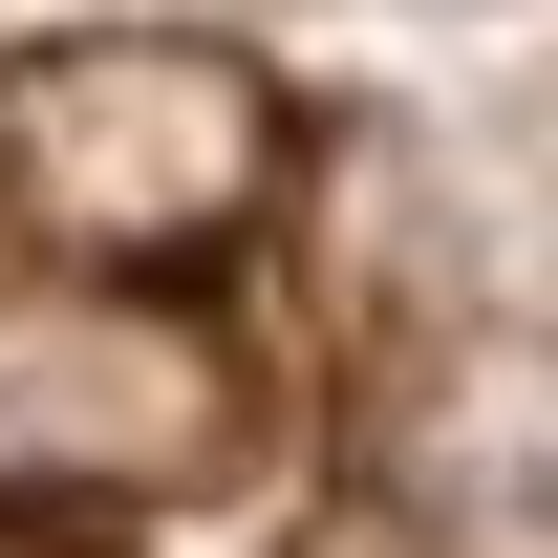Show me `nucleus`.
<instances>
[{"instance_id": "f03ea898", "label": "nucleus", "mask_w": 558, "mask_h": 558, "mask_svg": "<svg viewBox=\"0 0 558 558\" xmlns=\"http://www.w3.org/2000/svg\"><path fill=\"white\" fill-rule=\"evenodd\" d=\"M215 451V344L150 301H0V494H150Z\"/></svg>"}, {"instance_id": "f257e3e1", "label": "nucleus", "mask_w": 558, "mask_h": 558, "mask_svg": "<svg viewBox=\"0 0 558 558\" xmlns=\"http://www.w3.org/2000/svg\"><path fill=\"white\" fill-rule=\"evenodd\" d=\"M279 172V108L258 65H215V44H44V65H0V236L22 258H194L236 236Z\"/></svg>"}]
</instances>
